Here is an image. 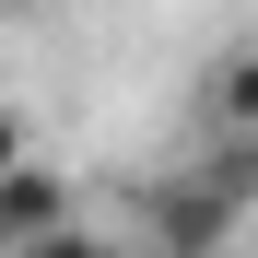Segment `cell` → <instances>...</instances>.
<instances>
[{
    "instance_id": "1",
    "label": "cell",
    "mask_w": 258,
    "mask_h": 258,
    "mask_svg": "<svg viewBox=\"0 0 258 258\" xmlns=\"http://www.w3.org/2000/svg\"><path fill=\"white\" fill-rule=\"evenodd\" d=\"M246 211H258V141H211L188 176L153 188V258H223Z\"/></svg>"
},
{
    "instance_id": "2",
    "label": "cell",
    "mask_w": 258,
    "mask_h": 258,
    "mask_svg": "<svg viewBox=\"0 0 258 258\" xmlns=\"http://www.w3.org/2000/svg\"><path fill=\"white\" fill-rule=\"evenodd\" d=\"M59 223H71V176H59V164H24V176H0V258L47 246Z\"/></svg>"
},
{
    "instance_id": "3",
    "label": "cell",
    "mask_w": 258,
    "mask_h": 258,
    "mask_svg": "<svg viewBox=\"0 0 258 258\" xmlns=\"http://www.w3.org/2000/svg\"><path fill=\"white\" fill-rule=\"evenodd\" d=\"M200 117L211 141H258V47H223V71L200 82Z\"/></svg>"
},
{
    "instance_id": "4",
    "label": "cell",
    "mask_w": 258,
    "mask_h": 258,
    "mask_svg": "<svg viewBox=\"0 0 258 258\" xmlns=\"http://www.w3.org/2000/svg\"><path fill=\"white\" fill-rule=\"evenodd\" d=\"M24 258H117V246H106V235H94V223H59V235H47V246H24Z\"/></svg>"
},
{
    "instance_id": "5",
    "label": "cell",
    "mask_w": 258,
    "mask_h": 258,
    "mask_svg": "<svg viewBox=\"0 0 258 258\" xmlns=\"http://www.w3.org/2000/svg\"><path fill=\"white\" fill-rule=\"evenodd\" d=\"M35 164V129H24V106H0V176H24Z\"/></svg>"
}]
</instances>
